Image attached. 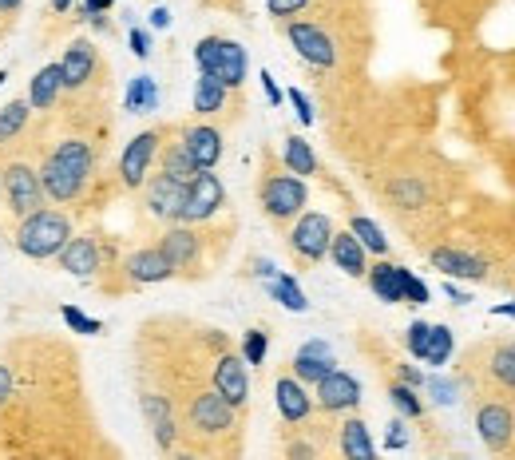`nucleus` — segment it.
Returning <instances> with one entry per match:
<instances>
[{"instance_id":"f03ea898","label":"nucleus","mask_w":515,"mask_h":460,"mask_svg":"<svg viewBox=\"0 0 515 460\" xmlns=\"http://www.w3.org/2000/svg\"><path fill=\"white\" fill-rule=\"evenodd\" d=\"M183 441L191 449H218L222 441H234L238 437V409H230L210 385L195 389L187 401H183Z\"/></svg>"},{"instance_id":"09e8293b","label":"nucleus","mask_w":515,"mask_h":460,"mask_svg":"<svg viewBox=\"0 0 515 460\" xmlns=\"http://www.w3.org/2000/svg\"><path fill=\"white\" fill-rule=\"evenodd\" d=\"M258 80H262V92H266V100H270V108H282V100H286V92L278 88V80H274L270 72H262Z\"/></svg>"},{"instance_id":"e2e57ef3","label":"nucleus","mask_w":515,"mask_h":460,"mask_svg":"<svg viewBox=\"0 0 515 460\" xmlns=\"http://www.w3.org/2000/svg\"><path fill=\"white\" fill-rule=\"evenodd\" d=\"M0 203H4V191H0Z\"/></svg>"},{"instance_id":"f257e3e1","label":"nucleus","mask_w":515,"mask_h":460,"mask_svg":"<svg viewBox=\"0 0 515 460\" xmlns=\"http://www.w3.org/2000/svg\"><path fill=\"white\" fill-rule=\"evenodd\" d=\"M96 171H100V155H96V143L88 135H64V139H56V147L40 159L44 199L56 203V207L84 203L88 187L96 183Z\"/></svg>"},{"instance_id":"6ab92c4d","label":"nucleus","mask_w":515,"mask_h":460,"mask_svg":"<svg viewBox=\"0 0 515 460\" xmlns=\"http://www.w3.org/2000/svg\"><path fill=\"white\" fill-rule=\"evenodd\" d=\"M143 211L155 219V223H179V211H183V195H187V187L183 183H175V179H167V175H151L147 183H143Z\"/></svg>"},{"instance_id":"de8ad7c7","label":"nucleus","mask_w":515,"mask_h":460,"mask_svg":"<svg viewBox=\"0 0 515 460\" xmlns=\"http://www.w3.org/2000/svg\"><path fill=\"white\" fill-rule=\"evenodd\" d=\"M286 100L294 104V112H298V119H302V127H309V123H313V104H309L306 92H302V88H290V92H286Z\"/></svg>"},{"instance_id":"a211bd4d","label":"nucleus","mask_w":515,"mask_h":460,"mask_svg":"<svg viewBox=\"0 0 515 460\" xmlns=\"http://www.w3.org/2000/svg\"><path fill=\"white\" fill-rule=\"evenodd\" d=\"M119 274H123V286H127V290H135V286H159V282H171V278H175V270H171V262L163 258L159 246H139V250H131V254L119 262Z\"/></svg>"},{"instance_id":"473e14b6","label":"nucleus","mask_w":515,"mask_h":460,"mask_svg":"<svg viewBox=\"0 0 515 460\" xmlns=\"http://www.w3.org/2000/svg\"><path fill=\"white\" fill-rule=\"evenodd\" d=\"M266 290H270V298H274V302H282L290 314H306L309 310L306 290L298 286V278H294V274H282V270H278V274L266 282Z\"/></svg>"},{"instance_id":"412c9836","label":"nucleus","mask_w":515,"mask_h":460,"mask_svg":"<svg viewBox=\"0 0 515 460\" xmlns=\"http://www.w3.org/2000/svg\"><path fill=\"white\" fill-rule=\"evenodd\" d=\"M274 405H278V417L290 429L306 425L309 417H313V393H309L294 373H278V381H274Z\"/></svg>"},{"instance_id":"7c9ffc66","label":"nucleus","mask_w":515,"mask_h":460,"mask_svg":"<svg viewBox=\"0 0 515 460\" xmlns=\"http://www.w3.org/2000/svg\"><path fill=\"white\" fill-rule=\"evenodd\" d=\"M282 167H286L290 175H298V179H313V175L321 171L313 147H309L302 135H286V143H282Z\"/></svg>"},{"instance_id":"864d4df0","label":"nucleus","mask_w":515,"mask_h":460,"mask_svg":"<svg viewBox=\"0 0 515 460\" xmlns=\"http://www.w3.org/2000/svg\"><path fill=\"white\" fill-rule=\"evenodd\" d=\"M12 389H16V377H12V369L0 361V405L12 397Z\"/></svg>"},{"instance_id":"c756f323","label":"nucleus","mask_w":515,"mask_h":460,"mask_svg":"<svg viewBox=\"0 0 515 460\" xmlns=\"http://www.w3.org/2000/svg\"><path fill=\"white\" fill-rule=\"evenodd\" d=\"M159 175H167V179H175V183H183V187H187V183L199 175L195 159L187 155V147H183L179 139L163 143V151H159Z\"/></svg>"},{"instance_id":"4c0bfd02","label":"nucleus","mask_w":515,"mask_h":460,"mask_svg":"<svg viewBox=\"0 0 515 460\" xmlns=\"http://www.w3.org/2000/svg\"><path fill=\"white\" fill-rule=\"evenodd\" d=\"M266 353H270V334H266V330H246V334H242L238 357L246 361V369L262 365V361H266Z\"/></svg>"},{"instance_id":"4d7b16f0","label":"nucleus","mask_w":515,"mask_h":460,"mask_svg":"<svg viewBox=\"0 0 515 460\" xmlns=\"http://www.w3.org/2000/svg\"><path fill=\"white\" fill-rule=\"evenodd\" d=\"M444 294H448V298H452L456 306H464V302H472V294H464V290H460V286H452V282L444 286Z\"/></svg>"},{"instance_id":"5701e85b","label":"nucleus","mask_w":515,"mask_h":460,"mask_svg":"<svg viewBox=\"0 0 515 460\" xmlns=\"http://www.w3.org/2000/svg\"><path fill=\"white\" fill-rule=\"evenodd\" d=\"M333 369H337V357H333L329 342H321V338L306 342L298 353H294V361H290V373H294V377H298L306 389L321 385V381H325Z\"/></svg>"},{"instance_id":"58836bf2","label":"nucleus","mask_w":515,"mask_h":460,"mask_svg":"<svg viewBox=\"0 0 515 460\" xmlns=\"http://www.w3.org/2000/svg\"><path fill=\"white\" fill-rule=\"evenodd\" d=\"M286 460H321V445L313 441L309 421L306 425H298V429H294V437L286 441Z\"/></svg>"},{"instance_id":"9d476101","label":"nucleus","mask_w":515,"mask_h":460,"mask_svg":"<svg viewBox=\"0 0 515 460\" xmlns=\"http://www.w3.org/2000/svg\"><path fill=\"white\" fill-rule=\"evenodd\" d=\"M139 409H143V421H147L159 453H175L183 445V421H179L175 397H167L163 389H139Z\"/></svg>"},{"instance_id":"6e6552de","label":"nucleus","mask_w":515,"mask_h":460,"mask_svg":"<svg viewBox=\"0 0 515 460\" xmlns=\"http://www.w3.org/2000/svg\"><path fill=\"white\" fill-rule=\"evenodd\" d=\"M163 250V258L171 262L175 278H199L206 266V234L199 227H183V223H171L163 230V238L155 242Z\"/></svg>"},{"instance_id":"680f3d73","label":"nucleus","mask_w":515,"mask_h":460,"mask_svg":"<svg viewBox=\"0 0 515 460\" xmlns=\"http://www.w3.org/2000/svg\"><path fill=\"white\" fill-rule=\"evenodd\" d=\"M4 84H8V68H0V88H4Z\"/></svg>"},{"instance_id":"39448f33","label":"nucleus","mask_w":515,"mask_h":460,"mask_svg":"<svg viewBox=\"0 0 515 460\" xmlns=\"http://www.w3.org/2000/svg\"><path fill=\"white\" fill-rule=\"evenodd\" d=\"M195 64H199V76H214L230 92H242L246 72H250L246 48L238 40H226V36H203L195 44Z\"/></svg>"},{"instance_id":"393cba45","label":"nucleus","mask_w":515,"mask_h":460,"mask_svg":"<svg viewBox=\"0 0 515 460\" xmlns=\"http://www.w3.org/2000/svg\"><path fill=\"white\" fill-rule=\"evenodd\" d=\"M337 453H341V460H381L377 445H373V433L361 417H345L337 425Z\"/></svg>"},{"instance_id":"f3484780","label":"nucleus","mask_w":515,"mask_h":460,"mask_svg":"<svg viewBox=\"0 0 515 460\" xmlns=\"http://www.w3.org/2000/svg\"><path fill=\"white\" fill-rule=\"evenodd\" d=\"M361 405V381L345 369H333L321 385H313V409L325 413V417H341V413H353Z\"/></svg>"},{"instance_id":"20e7f679","label":"nucleus","mask_w":515,"mask_h":460,"mask_svg":"<svg viewBox=\"0 0 515 460\" xmlns=\"http://www.w3.org/2000/svg\"><path fill=\"white\" fill-rule=\"evenodd\" d=\"M0 191H4V207H8V215L16 223L28 219V215H36L40 207H48L44 187H40V167L32 159H24V155L4 159V167H0Z\"/></svg>"},{"instance_id":"c03bdc74","label":"nucleus","mask_w":515,"mask_h":460,"mask_svg":"<svg viewBox=\"0 0 515 460\" xmlns=\"http://www.w3.org/2000/svg\"><path fill=\"white\" fill-rule=\"evenodd\" d=\"M424 345H428V322H412L409 330H405V349H409V357H424Z\"/></svg>"},{"instance_id":"6e6d98bb","label":"nucleus","mask_w":515,"mask_h":460,"mask_svg":"<svg viewBox=\"0 0 515 460\" xmlns=\"http://www.w3.org/2000/svg\"><path fill=\"white\" fill-rule=\"evenodd\" d=\"M151 28H159V32L171 28V12H167V8H155V12H151Z\"/></svg>"},{"instance_id":"a18cd8bd","label":"nucleus","mask_w":515,"mask_h":460,"mask_svg":"<svg viewBox=\"0 0 515 460\" xmlns=\"http://www.w3.org/2000/svg\"><path fill=\"white\" fill-rule=\"evenodd\" d=\"M127 44H131V52H135L139 60H147V56H151V32H147V28L131 24V28H127Z\"/></svg>"},{"instance_id":"49530a36","label":"nucleus","mask_w":515,"mask_h":460,"mask_svg":"<svg viewBox=\"0 0 515 460\" xmlns=\"http://www.w3.org/2000/svg\"><path fill=\"white\" fill-rule=\"evenodd\" d=\"M385 449H409V425H405V417H393V421H389Z\"/></svg>"},{"instance_id":"423d86ee","label":"nucleus","mask_w":515,"mask_h":460,"mask_svg":"<svg viewBox=\"0 0 515 460\" xmlns=\"http://www.w3.org/2000/svg\"><path fill=\"white\" fill-rule=\"evenodd\" d=\"M258 203H262L266 219L290 223V219H298L306 211L309 203L306 179H298L290 171H278V167H266V175L258 179Z\"/></svg>"},{"instance_id":"c85d7f7f","label":"nucleus","mask_w":515,"mask_h":460,"mask_svg":"<svg viewBox=\"0 0 515 460\" xmlns=\"http://www.w3.org/2000/svg\"><path fill=\"white\" fill-rule=\"evenodd\" d=\"M123 112L131 115H151L159 112V84H155V76H131L127 80V92H123Z\"/></svg>"},{"instance_id":"b1692460","label":"nucleus","mask_w":515,"mask_h":460,"mask_svg":"<svg viewBox=\"0 0 515 460\" xmlns=\"http://www.w3.org/2000/svg\"><path fill=\"white\" fill-rule=\"evenodd\" d=\"M428 262H432L440 274H448V278H468V282L488 278V262H484L480 254H472V250H460V246H436V250L428 254Z\"/></svg>"},{"instance_id":"cd10ccee","label":"nucleus","mask_w":515,"mask_h":460,"mask_svg":"<svg viewBox=\"0 0 515 460\" xmlns=\"http://www.w3.org/2000/svg\"><path fill=\"white\" fill-rule=\"evenodd\" d=\"M365 282H369V290H373L381 302H389V306L405 302V298H401L405 266H397V262H389V258H377V262H369V274H365Z\"/></svg>"},{"instance_id":"72a5a7b5","label":"nucleus","mask_w":515,"mask_h":460,"mask_svg":"<svg viewBox=\"0 0 515 460\" xmlns=\"http://www.w3.org/2000/svg\"><path fill=\"white\" fill-rule=\"evenodd\" d=\"M28 123H32L28 100H8V104L0 108V151H4L8 143H16V139L28 131Z\"/></svg>"},{"instance_id":"4468645a","label":"nucleus","mask_w":515,"mask_h":460,"mask_svg":"<svg viewBox=\"0 0 515 460\" xmlns=\"http://www.w3.org/2000/svg\"><path fill=\"white\" fill-rule=\"evenodd\" d=\"M226 207V187L214 171H199L191 183H187V195H183V211H179V223L183 227H206L210 219H218Z\"/></svg>"},{"instance_id":"e433bc0d","label":"nucleus","mask_w":515,"mask_h":460,"mask_svg":"<svg viewBox=\"0 0 515 460\" xmlns=\"http://www.w3.org/2000/svg\"><path fill=\"white\" fill-rule=\"evenodd\" d=\"M389 401H393L397 417H405V421H420V417H424V401H420V393L409 389V385H401V381H389Z\"/></svg>"},{"instance_id":"3c124183","label":"nucleus","mask_w":515,"mask_h":460,"mask_svg":"<svg viewBox=\"0 0 515 460\" xmlns=\"http://www.w3.org/2000/svg\"><path fill=\"white\" fill-rule=\"evenodd\" d=\"M111 8H115V0H80V20L103 16V12H111Z\"/></svg>"},{"instance_id":"0eeeda50","label":"nucleus","mask_w":515,"mask_h":460,"mask_svg":"<svg viewBox=\"0 0 515 460\" xmlns=\"http://www.w3.org/2000/svg\"><path fill=\"white\" fill-rule=\"evenodd\" d=\"M167 135H171L167 127H147V131L131 135V143L119 155V171H115L127 191H143V183L155 175V163H159V151H163Z\"/></svg>"},{"instance_id":"dca6fc26","label":"nucleus","mask_w":515,"mask_h":460,"mask_svg":"<svg viewBox=\"0 0 515 460\" xmlns=\"http://www.w3.org/2000/svg\"><path fill=\"white\" fill-rule=\"evenodd\" d=\"M56 262H60L64 274H72L80 282H92V278H100L103 266H107V250H103L100 234H72L68 246L56 254Z\"/></svg>"},{"instance_id":"2f4dec72","label":"nucleus","mask_w":515,"mask_h":460,"mask_svg":"<svg viewBox=\"0 0 515 460\" xmlns=\"http://www.w3.org/2000/svg\"><path fill=\"white\" fill-rule=\"evenodd\" d=\"M230 108V88H222L214 76H199V84H195V115L210 123L214 115H222Z\"/></svg>"},{"instance_id":"ddd939ff","label":"nucleus","mask_w":515,"mask_h":460,"mask_svg":"<svg viewBox=\"0 0 515 460\" xmlns=\"http://www.w3.org/2000/svg\"><path fill=\"white\" fill-rule=\"evenodd\" d=\"M333 219L321 215V211H302L294 219V227L286 234V246L290 254L302 262V266H317L325 254H329V238H333Z\"/></svg>"},{"instance_id":"a19ab883","label":"nucleus","mask_w":515,"mask_h":460,"mask_svg":"<svg viewBox=\"0 0 515 460\" xmlns=\"http://www.w3.org/2000/svg\"><path fill=\"white\" fill-rule=\"evenodd\" d=\"M424 389L436 405H456V397H460V381H452V377H424Z\"/></svg>"},{"instance_id":"13d9d810","label":"nucleus","mask_w":515,"mask_h":460,"mask_svg":"<svg viewBox=\"0 0 515 460\" xmlns=\"http://www.w3.org/2000/svg\"><path fill=\"white\" fill-rule=\"evenodd\" d=\"M492 314H496V318H515V302H500V306H492Z\"/></svg>"},{"instance_id":"ea45409f","label":"nucleus","mask_w":515,"mask_h":460,"mask_svg":"<svg viewBox=\"0 0 515 460\" xmlns=\"http://www.w3.org/2000/svg\"><path fill=\"white\" fill-rule=\"evenodd\" d=\"M60 318H64V326H68L72 334H84V338H96V334H103L100 318H88L80 306H60Z\"/></svg>"},{"instance_id":"8fccbe9b","label":"nucleus","mask_w":515,"mask_h":460,"mask_svg":"<svg viewBox=\"0 0 515 460\" xmlns=\"http://www.w3.org/2000/svg\"><path fill=\"white\" fill-rule=\"evenodd\" d=\"M397 381H401V385H409V389H424V373H420L416 365H409V361H405V365H397Z\"/></svg>"},{"instance_id":"bb28decb","label":"nucleus","mask_w":515,"mask_h":460,"mask_svg":"<svg viewBox=\"0 0 515 460\" xmlns=\"http://www.w3.org/2000/svg\"><path fill=\"white\" fill-rule=\"evenodd\" d=\"M60 96H64V84H60V64H44L36 76H32V84H28V108L36 115H48L56 112V104H60Z\"/></svg>"},{"instance_id":"f704fd0d","label":"nucleus","mask_w":515,"mask_h":460,"mask_svg":"<svg viewBox=\"0 0 515 460\" xmlns=\"http://www.w3.org/2000/svg\"><path fill=\"white\" fill-rule=\"evenodd\" d=\"M452 349H456V334L448 330V326H428V345H424V365H432V369H440V365H448V357H452Z\"/></svg>"},{"instance_id":"9b49d317","label":"nucleus","mask_w":515,"mask_h":460,"mask_svg":"<svg viewBox=\"0 0 515 460\" xmlns=\"http://www.w3.org/2000/svg\"><path fill=\"white\" fill-rule=\"evenodd\" d=\"M476 433L484 441V449L492 453H508L515 441V405L500 393H484L476 401Z\"/></svg>"},{"instance_id":"c9c22d12","label":"nucleus","mask_w":515,"mask_h":460,"mask_svg":"<svg viewBox=\"0 0 515 460\" xmlns=\"http://www.w3.org/2000/svg\"><path fill=\"white\" fill-rule=\"evenodd\" d=\"M349 234L365 246V254H377V258H385V254H389V238H385V230L377 227L373 219L353 215V219H349Z\"/></svg>"},{"instance_id":"a878e982","label":"nucleus","mask_w":515,"mask_h":460,"mask_svg":"<svg viewBox=\"0 0 515 460\" xmlns=\"http://www.w3.org/2000/svg\"><path fill=\"white\" fill-rule=\"evenodd\" d=\"M329 258H333V266H337L341 274H349V278H365V274H369V254H365V246H361L349 230H333V238H329Z\"/></svg>"},{"instance_id":"4be33fe9","label":"nucleus","mask_w":515,"mask_h":460,"mask_svg":"<svg viewBox=\"0 0 515 460\" xmlns=\"http://www.w3.org/2000/svg\"><path fill=\"white\" fill-rule=\"evenodd\" d=\"M179 143L187 147V155L195 159L199 171H214L222 159V127L218 123H187L179 127Z\"/></svg>"},{"instance_id":"79ce46f5","label":"nucleus","mask_w":515,"mask_h":460,"mask_svg":"<svg viewBox=\"0 0 515 460\" xmlns=\"http://www.w3.org/2000/svg\"><path fill=\"white\" fill-rule=\"evenodd\" d=\"M313 0H266V12L278 20V24H290V20H298L302 12H306Z\"/></svg>"},{"instance_id":"bf43d9fd","label":"nucleus","mask_w":515,"mask_h":460,"mask_svg":"<svg viewBox=\"0 0 515 460\" xmlns=\"http://www.w3.org/2000/svg\"><path fill=\"white\" fill-rule=\"evenodd\" d=\"M52 12H56V16H64V12H72V0H52Z\"/></svg>"},{"instance_id":"1a4fd4ad","label":"nucleus","mask_w":515,"mask_h":460,"mask_svg":"<svg viewBox=\"0 0 515 460\" xmlns=\"http://www.w3.org/2000/svg\"><path fill=\"white\" fill-rule=\"evenodd\" d=\"M56 64H60V84H64L68 96H84V92H92V88L103 84L100 48H96L92 40H84V36L72 40Z\"/></svg>"},{"instance_id":"5fc2aeb1","label":"nucleus","mask_w":515,"mask_h":460,"mask_svg":"<svg viewBox=\"0 0 515 460\" xmlns=\"http://www.w3.org/2000/svg\"><path fill=\"white\" fill-rule=\"evenodd\" d=\"M167 460H206L199 449H191V445H179L175 453H167Z\"/></svg>"},{"instance_id":"603ef678","label":"nucleus","mask_w":515,"mask_h":460,"mask_svg":"<svg viewBox=\"0 0 515 460\" xmlns=\"http://www.w3.org/2000/svg\"><path fill=\"white\" fill-rule=\"evenodd\" d=\"M250 266H254L250 274H254V278H262V282H270V278L278 274V266H274L270 258H250Z\"/></svg>"},{"instance_id":"aec40b11","label":"nucleus","mask_w":515,"mask_h":460,"mask_svg":"<svg viewBox=\"0 0 515 460\" xmlns=\"http://www.w3.org/2000/svg\"><path fill=\"white\" fill-rule=\"evenodd\" d=\"M464 365H468V369L476 365V369L488 377V393H500V397H512L515 393V342L488 345L484 361L468 353V361H464Z\"/></svg>"},{"instance_id":"052dcab7","label":"nucleus","mask_w":515,"mask_h":460,"mask_svg":"<svg viewBox=\"0 0 515 460\" xmlns=\"http://www.w3.org/2000/svg\"><path fill=\"white\" fill-rule=\"evenodd\" d=\"M24 0H0V16H8V12H16Z\"/></svg>"},{"instance_id":"2eb2a0df","label":"nucleus","mask_w":515,"mask_h":460,"mask_svg":"<svg viewBox=\"0 0 515 460\" xmlns=\"http://www.w3.org/2000/svg\"><path fill=\"white\" fill-rule=\"evenodd\" d=\"M210 389H214L230 409H238V413L250 405V369H246V361H242L234 349L214 353V361H210Z\"/></svg>"},{"instance_id":"f8f14e48","label":"nucleus","mask_w":515,"mask_h":460,"mask_svg":"<svg viewBox=\"0 0 515 460\" xmlns=\"http://www.w3.org/2000/svg\"><path fill=\"white\" fill-rule=\"evenodd\" d=\"M286 36H290L294 52L306 60L309 68H317V72L337 68L341 48H337V40H333V32L325 24H317V20H290L286 24Z\"/></svg>"},{"instance_id":"7ed1b4c3","label":"nucleus","mask_w":515,"mask_h":460,"mask_svg":"<svg viewBox=\"0 0 515 460\" xmlns=\"http://www.w3.org/2000/svg\"><path fill=\"white\" fill-rule=\"evenodd\" d=\"M72 234H76L72 219L60 207H40L36 215H28V219H20L12 227V246L32 262H48L68 246Z\"/></svg>"},{"instance_id":"37998d69","label":"nucleus","mask_w":515,"mask_h":460,"mask_svg":"<svg viewBox=\"0 0 515 460\" xmlns=\"http://www.w3.org/2000/svg\"><path fill=\"white\" fill-rule=\"evenodd\" d=\"M401 298L409 302V306H428V298H432V290H428V282H420L412 270H405V282H401Z\"/></svg>"}]
</instances>
